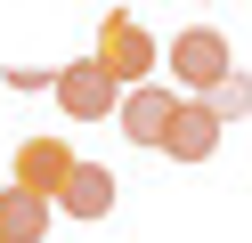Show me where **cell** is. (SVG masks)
I'll return each mask as SVG.
<instances>
[{
	"label": "cell",
	"mask_w": 252,
	"mask_h": 243,
	"mask_svg": "<svg viewBox=\"0 0 252 243\" xmlns=\"http://www.w3.org/2000/svg\"><path fill=\"white\" fill-rule=\"evenodd\" d=\"M8 170H17V187H25V194L57 203V194H65V178L82 170V154L65 146V130H41V138H17V162H8Z\"/></svg>",
	"instance_id": "2"
},
{
	"label": "cell",
	"mask_w": 252,
	"mask_h": 243,
	"mask_svg": "<svg viewBox=\"0 0 252 243\" xmlns=\"http://www.w3.org/2000/svg\"><path fill=\"white\" fill-rule=\"evenodd\" d=\"M41 235H49V203L25 194V187H8L0 194V243H41Z\"/></svg>",
	"instance_id": "8"
},
{
	"label": "cell",
	"mask_w": 252,
	"mask_h": 243,
	"mask_svg": "<svg viewBox=\"0 0 252 243\" xmlns=\"http://www.w3.org/2000/svg\"><path fill=\"white\" fill-rule=\"evenodd\" d=\"M57 113H65V122H106V113H122V81L106 73L98 57L57 65Z\"/></svg>",
	"instance_id": "4"
},
{
	"label": "cell",
	"mask_w": 252,
	"mask_h": 243,
	"mask_svg": "<svg viewBox=\"0 0 252 243\" xmlns=\"http://www.w3.org/2000/svg\"><path fill=\"white\" fill-rule=\"evenodd\" d=\"M179 106H187V97L171 89V81L122 89V138H130V146H155V154H163V138H171V122H179Z\"/></svg>",
	"instance_id": "5"
},
{
	"label": "cell",
	"mask_w": 252,
	"mask_h": 243,
	"mask_svg": "<svg viewBox=\"0 0 252 243\" xmlns=\"http://www.w3.org/2000/svg\"><path fill=\"white\" fill-rule=\"evenodd\" d=\"M90 57H98L106 73L122 81V89H147V73H155V32L138 25V16H122V8H114V16L98 25V49H90Z\"/></svg>",
	"instance_id": "3"
},
{
	"label": "cell",
	"mask_w": 252,
	"mask_h": 243,
	"mask_svg": "<svg viewBox=\"0 0 252 243\" xmlns=\"http://www.w3.org/2000/svg\"><path fill=\"white\" fill-rule=\"evenodd\" d=\"M195 106H212V122H220V130H228V122H244V113H252V73H228L212 97H195Z\"/></svg>",
	"instance_id": "9"
},
{
	"label": "cell",
	"mask_w": 252,
	"mask_h": 243,
	"mask_svg": "<svg viewBox=\"0 0 252 243\" xmlns=\"http://www.w3.org/2000/svg\"><path fill=\"white\" fill-rule=\"evenodd\" d=\"M8 89H57V73H41V65H8Z\"/></svg>",
	"instance_id": "10"
},
{
	"label": "cell",
	"mask_w": 252,
	"mask_h": 243,
	"mask_svg": "<svg viewBox=\"0 0 252 243\" xmlns=\"http://www.w3.org/2000/svg\"><path fill=\"white\" fill-rule=\"evenodd\" d=\"M57 203H65L73 219H106V211H114V170H106V162H82V170L65 178Z\"/></svg>",
	"instance_id": "7"
},
{
	"label": "cell",
	"mask_w": 252,
	"mask_h": 243,
	"mask_svg": "<svg viewBox=\"0 0 252 243\" xmlns=\"http://www.w3.org/2000/svg\"><path fill=\"white\" fill-rule=\"evenodd\" d=\"M163 65H171V81H179V97H212L220 81L236 73V65H228V32H220V25H187L179 41H171Z\"/></svg>",
	"instance_id": "1"
},
{
	"label": "cell",
	"mask_w": 252,
	"mask_h": 243,
	"mask_svg": "<svg viewBox=\"0 0 252 243\" xmlns=\"http://www.w3.org/2000/svg\"><path fill=\"white\" fill-rule=\"evenodd\" d=\"M212 146H220L212 106H195V97H187V106H179V122H171V138H163V154H171V162H212Z\"/></svg>",
	"instance_id": "6"
}]
</instances>
